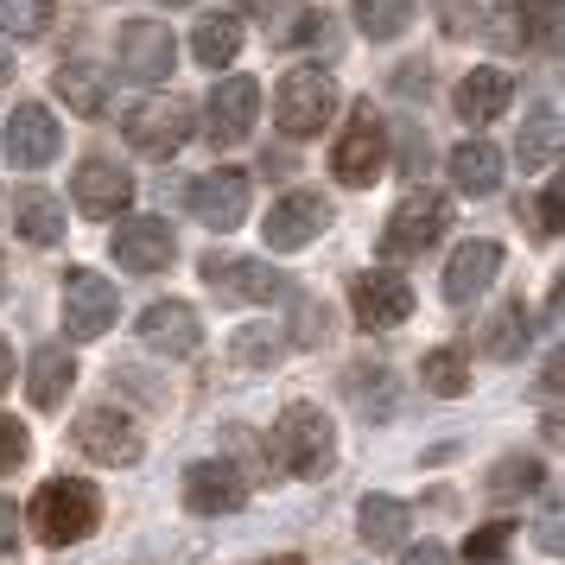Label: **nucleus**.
<instances>
[{"instance_id": "obj_34", "label": "nucleus", "mask_w": 565, "mask_h": 565, "mask_svg": "<svg viewBox=\"0 0 565 565\" xmlns=\"http://www.w3.org/2000/svg\"><path fill=\"white\" fill-rule=\"evenodd\" d=\"M521 13H527L534 45L540 52H553V39H559V0H521Z\"/></svg>"}, {"instance_id": "obj_7", "label": "nucleus", "mask_w": 565, "mask_h": 565, "mask_svg": "<svg viewBox=\"0 0 565 565\" xmlns=\"http://www.w3.org/2000/svg\"><path fill=\"white\" fill-rule=\"evenodd\" d=\"M115 306H121V299H115V286H108L103 274H89V267H71V274H64V331L71 337H83V343L103 337L108 324H115Z\"/></svg>"}, {"instance_id": "obj_44", "label": "nucleus", "mask_w": 565, "mask_h": 565, "mask_svg": "<svg viewBox=\"0 0 565 565\" xmlns=\"http://www.w3.org/2000/svg\"><path fill=\"white\" fill-rule=\"evenodd\" d=\"M242 7H248V13H267V7H274V0H242Z\"/></svg>"}, {"instance_id": "obj_29", "label": "nucleus", "mask_w": 565, "mask_h": 565, "mask_svg": "<svg viewBox=\"0 0 565 565\" xmlns=\"http://www.w3.org/2000/svg\"><path fill=\"white\" fill-rule=\"evenodd\" d=\"M483 350H489V356H502V362L527 350V311H521V299H514V306H502L495 318H489V331H483Z\"/></svg>"}, {"instance_id": "obj_3", "label": "nucleus", "mask_w": 565, "mask_h": 565, "mask_svg": "<svg viewBox=\"0 0 565 565\" xmlns=\"http://www.w3.org/2000/svg\"><path fill=\"white\" fill-rule=\"evenodd\" d=\"M445 230H451V204H445V191H413L407 204L387 216L382 255L387 260H413V255H426Z\"/></svg>"}, {"instance_id": "obj_39", "label": "nucleus", "mask_w": 565, "mask_h": 565, "mask_svg": "<svg viewBox=\"0 0 565 565\" xmlns=\"http://www.w3.org/2000/svg\"><path fill=\"white\" fill-rule=\"evenodd\" d=\"M559 204H565L559 184H546V191H540V230L546 235H559Z\"/></svg>"}, {"instance_id": "obj_9", "label": "nucleus", "mask_w": 565, "mask_h": 565, "mask_svg": "<svg viewBox=\"0 0 565 565\" xmlns=\"http://www.w3.org/2000/svg\"><path fill=\"white\" fill-rule=\"evenodd\" d=\"M191 216H198L204 230H216V235L242 230V216H248V179L230 172V166L204 172V179L191 184Z\"/></svg>"}, {"instance_id": "obj_47", "label": "nucleus", "mask_w": 565, "mask_h": 565, "mask_svg": "<svg viewBox=\"0 0 565 565\" xmlns=\"http://www.w3.org/2000/svg\"><path fill=\"white\" fill-rule=\"evenodd\" d=\"M166 7H179V0H166Z\"/></svg>"}, {"instance_id": "obj_22", "label": "nucleus", "mask_w": 565, "mask_h": 565, "mask_svg": "<svg viewBox=\"0 0 565 565\" xmlns=\"http://www.w3.org/2000/svg\"><path fill=\"white\" fill-rule=\"evenodd\" d=\"M413 527V509L401 502V495H362V509H356V534L369 553H387V546H401Z\"/></svg>"}, {"instance_id": "obj_5", "label": "nucleus", "mask_w": 565, "mask_h": 565, "mask_svg": "<svg viewBox=\"0 0 565 565\" xmlns=\"http://www.w3.org/2000/svg\"><path fill=\"white\" fill-rule=\"evenodd\" d=\"M121 134H128V147L134 153H147V159H172L191 140V103H179V96H159V103H140L121 121Z\"/></svg>"}, {"instance_id": "obj_42", "label": "nucleus", "mask_w": 565, "mask_h": 565, "mask_svg": "<svg viewBox=\"0 0 565 565\" xmlns=\"http://www.w3.org/2000/svg\"><path fill=\"white\" fill-rule=\"evenodd\" d=\"M13 382V356H7V343H0V387Z\"/></svg>"}, {"instance_id": "obj_30", "label": "nucleus", "mask_w": 565, "mask_h": 565, "mask_svg": "<svg viewBox=\"0 0 565 565\" xmlns=\"http://www.w3.org/2000/svg\"><path fill=\"white\" fill-rule=\"evenodd\" d=\"M419 382L433 387V394H445V401H458L463 387H470V362L458 350H433V356L419 362Z\"/></svg>"}, {"instance_id": "obj_26", "label": "nucleus", "mask_w": 565, "mask_h": 565, "mask_svg": "<svg viewBox=\"0 0 565 565\" xmlns=\"http://www.w3.org/2000/svg\"><path fill=\"white\" fill-rule=\"evenodd\" d=\"M13 223H20V235H26L32 248H57L64 242V204H57L52 191H26L13 204Z\"/></svg>"}, {"instance_id": "obj_43", "label": "nucleus", "mask_w": 565, "mask_h": 565, "mask_svg": "<svg viewBox=\"0 0 565 565\" xmlns=\"http://www.w3.org/2000/svg\"><path fill=\"white\" fill-rule=\"evenodd\" d=\"M260 565H306L299 553H280V559H260Z\"/></svg>"}, {"instance_id": "obj_37", "label": "nucleus", "mask_w": 565, "mask_h": 565, "mask_svg": "<svg viewBox=\"0 0 565 565\" xmlns=\"http://www.w3.org/2000/svg\"><path fill=\"white\" fill-rule=\"evenodd\" d=\"M502 546H509V521H489L483 534L470 540V559H502Z\"/></svg>"}, {"instance_id": "obj_25", "label": "nucleus", "mask_w": 565, "mask_h": 565, "mask_svg": "<svg viewBox=\"0 0 565 565\" xmlns=\"http://www.w3.org/2000/svg\"><path fill=\"white\" fill-rule=\"evenodd\" d=\"M57 96H64V103L77 108L83 121H96V115H103L108 108V77L103 71H96V64H83V57H71V64H57Z\"/></svg>"}, {"instance_id": "obj_24", "label": "nucleus", "mask_w": 565, "mask_h": 565, "mask_svg": "<svg viewBox=\"0 0 565 565\" xmlns=\"http://www.w3.org/2000/svg\"><path fill=\"white\" fill-rule=\"evenodd\" d=\"M71 382H77V362L64 356L57 343L32 350V369H26V394H32V407H64Z\"/></svg>"}, {"instance_id": "obj_18", "label": "nucleus", "mask_w": 565, "mask_h": 565, "mask_svg": "<svg viewBox=\"0 0 565 565\" xmlns=\"http://www.w3.org/2000/svg\"><path fill=\"white\" fill-rule=\"evenodd\" d=\"M324 223H331V204L311 198V191H292V198H280V204L267 210V248L292 255V248H306Z\"/></svg>"}, {"instance_id": "obj_31", "label": "nucleus", "mask_w": 565, "mask_h": 565, "mask_svg": "<svg viewBox=\"0 0 565 565\" xmlns=\"http://www.w3.org/2000/svg\"><path fill=\"white\" fill-rule=\"evenodd\" d=\"M413 20V0H356V26L369 39H401Z\"/></svg>"}, {"instance_id": "obj_32", "label": "nucleus", "mask_w": 565, "mask_h": 565, "mask_svg": "<svg viewBox=\"0 0 565 565\" xmlns=\"http://www.w3.org/2000/svg\"><path fill=\"white\" fill-rule=\"evenodd\" d=\"M45 26H52V0H0V32L39 39Z\"/></svg>"}, {"instance_id": "obj_21", "label": "nucleus", "mask_w": 565, "mask_h": 565, "mask_svg": "<svg viewBox=\"0 0 565 565\" xmlns=\"http://www.w3.org/2000/svg\"><path fill=\"white\" fill-rule=\"evenodd\" d=\"M514 103V77L509 71H495V64H483V71H470V77L458 83V115L470 121V128H483V121H495L502 108Z\"/></svg>"}, {"instance_id": "obj_2", "label": "nucleus", "mask_w": 565, "mask_h": 565, "mask_svg": "<svg viewBox=\"0 0 565 565\" xmlns=\"http://www.w3.org/2000/svg\"><path fill=\"white\" fill-rule=\"evenodd\" d=\"M274 458H280L292 477H324L331 458H337L331 419L318 407H306V401H292V407L280 413V426H274Z\"/></svg>"}, {"instance_id": "obj_19", "label": "nucleus", "mask_w": 565, "mask_h": 565, "mask_svg": "<svg viewBox=\"0 0 565 565\" xmlns=\"http://www.w3.org/2000/svg\"><path fill=\"white\" fill-rule=\"evenodd\" d=\"M172 255H179V242L166 230V216H134V223H121V235H115V260H121L128 274H159V267H172Z\"/></svg>"}, {"instance_id": "obj_15", "label": "nucleus", "mask_w": 565, "mask_h": 565, "mask_svg": "<svg viewBox=\"0 0 565 565\" xmlns=\"http://www.w3.org/2000/svg\"><path fill=\"white\" fill-rule=\"evenodd\" d=\"M184 502H191V514H230L248 502V477L230 458H204L184 470Z\"/></svg>"}, {"instance_id": "obj_28", "label": "nucleus", "mask_w": 565, "mask_h": 565, "mask_svg": "<svg viewBox=\"0 0 565 565\" xmlns=\"http://www.w3.org/2000/svg\"><path fill=\"white\" fill-rule=\"evenodd\" d=\"M514 153H521V166H553V153H559V103H540L534 115H527Z\"/></svg>"}, {"instance_id": "obj_1", "label": "nucleus", "mask_w": 565, "mask_h": 565, "mask_svg": "<svg viewBox=\"0 0 565 565\" xmlns=\"http://www.w3.org/2000/svg\"><path fill=\"white\" fill-rule=\"evenodd\" d=\"M26 514H32V527H39L45 546H77V540H89L103 527V495H96V483H83V477H57V483H45L32 495Z\"/></svg>"}, {"instance_id": "obj_40", "label": "nucleus", "mask_w": 565, "mask_h": 565, "mask_svg": "<svg viewBox=\"0 0 565 565\" xmlns=\"http://www.w3.org/2000/svg\"><path fill=\"white\" fill-rule=\"evenodd\" d=\"M13 534H20V509H13V502H0V559L13 553Z\"/></svg>"}, {"instance_id": "obj_11", "label": "nucleus", "mask_w": 565, "mask_h": 565, "mask_svg": "<svg viewBox=\"0 0 565 565\" xmlns=\"http://www.w3.org/2000/svg\"><path fill=\"white\" fill-rule=\"evenodd\" d=\"M71 204H77L83 216L108 223V216H121V210L134 204V179L115 166V159H83L77 179H71Z\"/></svg>"}, {"instance_id": "obj_27", "label": "nucleus", "mask_w": 565, "mask_h": 565, "mask_svg": "<svg viewBox=\"0 0 565 565\" xmlns=\"http://www.w3.org/2000/svg\"><path fill=\"white\" fill-rule=\"evenodd\" d=\"M235 52H242V20H235V13H204V20L191 26V57H198V64L216 71V64H230Z\"/></svg>"}, {"instance_id": "obj_10", "label": "nucleus", "mask_w": 565, "mask_h": 565, "mask_svg": "<svg viewBox=\"0 0 565 565\" xmlns=\"http://www.w3.org/2000/svg\"><path fill=\"white\" fill-rule=\"evenodd\" d=\"M77 451L96 463H134L140 458V433L121 407H83L77 413Z\"/></svg>"}, {"instance_id": "obj_14", "label": "nucleus", "mask_w": 565, "mask_h": 565, "mask_svg": "<svg viewBox=\"0 0 565 565\" xmlns=\"http://www.w3.org/2000/svg\"><path fill=\"white\" fill-rule=\"evenodd\" d=\"M7 153H13V166H26V172H45V166L64 153V134H57L52 108L45 103L13 108V121H7Z\"/></svg>"}, {"instance_id": "obj_41", "label": "nucleus", "mask_w": 565, "mask_h": 565, "mask_svg": "<svg viewBox=\"0 0 565 565\" xmlns=\"http://www.w3.org/2000/svg\"><path fill=\"white\" fill-rule=\"evenodd\" d=\"M540 546H546V553H559V509L540 514Z\"/></svg>"}, {"instance_id": "obj_36", "label": "nucleus", "mask_w": 565, "mask_h": 565, "mask_svg": "<svg viewBox=\"0 0 565 565\" xmlns=\"http://www.w3.org/2000/svg\"><path fill=\"white\" fill-rule=\"evenodd\" d=\"M235 356L248 362V369H260V362L280 356V337H274V331H242V337H235Z\"/></svg>"}, {"instance_id": "obj_46", "label": "nucleus", "mask_w": 565, "mask_h": 565, "mask_svg": "<svg viewBox=\"0 0 565 565\" xmlns=\"http://www.w3.org/2000/svg\"><path fill=\"white\" fill-rule=\"evenodd\" d=\"M0 292H7V260H0Z\"/></svg>"}, {"instance_id": "obj_16", "label": "nucleus", "mask_w": 565, "mask_h": 565, "mask_svg": "<svg viewBox=\"0 0 565 565\" xmlns=\"http://www.w3.org/2000/svg\"><path fill=\"white\" fill-rule=\"evenodd\" d=\"M350 306H356V318L369 331H394V324H407V311H413V286L401 274H356Z\"/></svg>"}, {"instance_id": "obj_17", "label": "nucleus", "mask_w": 565, "mask_h": 565, "mask_svg": "<svg viewBox=\"0 0 565 565\" xmlns=\"http://www.w3.org/2000/svg\"><path fill=\"white\" fill-rule=\"evenodd\" d=\"M140 343L159 350V356H191L204 343V324H198V311L184 299H159V306L140 311Z\"/></svg>"}, {"instance_id": "obj_20", "label": "nucleus", "mask_w": 565, "mask_h": 565, "mask_svg": "<svg viewBox=\"0 0 565 565\" xmlns=\"http://www.w3.org/2000/svg\"><path fill=\"white\" fill-rule=\"evenodd\" d=\"M495 274H502V248L495 242H463L458 255H451V267H445V299L451 306H470V299L489 292Z\"/></svg>"}, {"instance_id": "obj_6", "label": "nucleus", "mask_w": 565, "mask_h": 565, "mask_svg": "<svg viewBox=\"0 0 565 565\" xmlns=\"http://www.w3.org/2000/svg\"><path fill=\"white\" fill-rule=\"evenodd\" d=\"M331 172L343 184H356V191L387 172V128L369 115V108L350 115V128H343V140H337V153H331Z\"/></svg>"}, {"instance_id": "obj_4", "label": "nucleus", "mask_w": 565, "mask_h": 565, "mask_svg": "<svg viewBox=\"0 0 565 565\" xmlns=\"http://www.w3.org/2000/svg\"><path fill=\"white\" fill-rule=\"evenodd\" d=\"M331 115H337V83L324 71H292V77H280V89H274V121L286 134H318Z\"/></svg>"}, {"instance_id": "obj_23", "label": "nucleus", "mask_w": 565, "mask_h": 565, "mask_svg": "<svg viewBox=\"0 0 565 565\" xmlns=\"http://www.w3.org/2000/svg\"><path fill=\"white\" fill-rule=\"evenodd\" d=\"M451 184L470 191V198H489V191L502 184V147H489V140H463V147H451Z\"/></svg>"}, {"instance_id": "obj_38", "label": "nucleus", "mask_w": 565, "mask_h": 565, "mask_svg": "<svg viewBox=\"0 0 565 565\" xmlns=\"http://www.w3.org/2000/svg\"><path fill=\"white\" fill-rule=\"evenodd\" d=\"M401 565H458V559H451L438 540H419V546H407V553H401Z\"/></svg>"}, {"instance_id": "obj_12", "label": "nucleus", "mask_w": 565, "mask_h": 565, "mask_svg": "<svg viewBox=\"0 0 565 565\" xmlns=\"http://www.w3.org/2000/svg\"><path fill=\"white\" fill-rule=\"evenodd\" d=\"M115 52H121V71L134 83H166L172 64H179V45H172V32L159 26V20H128Z\"/></svg>"}, {"instance_id": "obj_35", "label": "nucleus", "mask_w": 565, "mask_h": 565, "mask_svg": "<svg viewBox=\"0 0 565 565\" xmlns=\"http://www.w3.org/2000/svg\"><path fill=\"white\" fill-rule=\"evenodd\" d=\"M26 451H32L26 426H20V419H7V413H0V477H7V470H13V463H26Z\"/></svg>"}, {"instance_id": "obj_13", "label": "nucleus", "mask_w": 565, "mask_h": 565, "mask_svg": "<svg viewBox=\"0 0 565 565\" xmlns=\"http://www.w3.org/2000/svg\"><path fill=\"white\" fill-rule=\"evenodd\" d=\"M204 286L223 292V299H235V306H267V299H280V274H274L267 260H242V255H210Z\"/></svg>"}, {"instance_id": "obj_33", "label": "nucleus", "mask_w": 565, "mask_h": 565, "mask_svg": "<svg viewBox=\"0 0 565 565\" xmlns=\"http://www.w3.org/2000/svg\"><path fill=\"white\" fill-rule=\"evenodd\" d=\"M540 477H546V470H540L534 458H502L495 477H489V489H495V495H527V489H540Z\"/></svg>"}, {"instance_id": "obj_8", "label": "nucleus", "mask_w": 565, "mask_h": 565, "mask_svg": "<svg viewBox=\"0 0 565 565\" xmlns=\"http://www.w3.org/2000/svg\"><path fill=\"white\" fill-rule=\"evenodd\" d=\"M255 115H260V89L248 77L216 83V89L204 96V134H210V147H235V140H248Z\"/></svg>"}, {"instance_id": "obj_45", "label": "nucleus", "mask_w": 565, "mask_h": 565, "mask_svg": "<svg viewBox=\"0 0 565 565\" xmlns=\"http://www.w3.org/2000/svg\"><path fill=\"white\" fill-rule=\"evenodd\" d=\"M7 77H13V57L0 52V83H7Z\"/></svg>"}]
</instances>
